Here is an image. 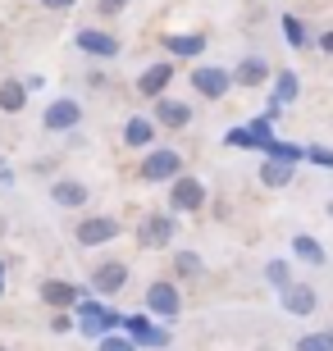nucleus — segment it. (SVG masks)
I'll list each match as a JSON object with an SVG mask.
<instances>
[{
    "instance_id": "obj_16",
    "label": "nucleus",
    "mask_w": 333,
    "mask_h": 351,
    "mask_svg": "<svg viewBox=\"0 0 333 351\" xmlns=\"http://www.w3.org/2000/svg\"><path fill=\"white\" fill-rule=\"evenodd\" d=\"M155 123L160 128H187L192 123V105L187 101H179V96H155Z\"/></svg>"
},
{
    "instance_id": "obj_31",
    "label": "nucleus",
    "mask_w": 333,
    "mask_h": 351,
    "mask_svg": "<svg viewBox=\"0 0 333 351\" xmlns=\"http://www.w3.org/2000/svg\"><path fill=\"white\" fill-rule=\"evenodd\" d=\"M306 160L320 169H333V151H324V146H306Z\"/></svg>"
},
{
    "instance_id": "obj_3",
    "label": "nucleus",
    "mask_w": 333,
    "mask_h": 351,
    "mask_svg": "<svg viewBox=\"0 0 333 351\" xmlns=\"http://www.w3.org/2000/svg\"><path fill=\"white\" fill-rule=\"evenodd\" d=\"M146 315H151V319H179V315H183V292H179V283L160 278V283L146 287Z\"/></svg>"
},
{
    "instance_id": "obj_17",
    "label": "nucleus",
    "mask_w": 333,
    "mask_h": 351,
    "mask_svg": "<svg viewBox=\"0 0 333 351\" xmlns=\"http://www.w3.org/2000/svg\"><path fill=\"white\" fill-rule=\"evenodd\" d=\"M87 182H82V178H55V187H51V201H55V206H60V210H82V206H87Z\"/></svg>"
},
{
    "instance_id": "obj_13",
    "label": "nucleus",
    "mask_w": 333,
    "mask_h": 351,
    "mask_svg": "<svg viewBox=\"0 0 333 351\" xmlns=\"http://www.w3.org/2000/svg\"><path fill=\"white\" fill-rule=\"evenodd\" d=\"M279 306L288 315H297V319H306V315H315L320 297H315V287H310V283H297V278H292V283L279 292Z\"/></svg>"
},
{
    "instance_id": "obj_30",
    "label": "nucleus",
    "mask_w": 333,
    "mask_h": 351,
    "mask_svg": "<svg viewBox=\"0 0 333 351\" xmlns=\"http://www.w3.org/2000/svg\"><path fill=\"white\" fill-rule=\"evenodd\" d=\"M51 333H60V338H65V333H73V315H69V311H55L51 315Z\"/></svg>"
},
{
    "instance_id": "obj_1",
    "label": "nucleus",
    "mask_w": 333,
    "mask_h": 351,
    "mask_svg": "<svg viewBox=\"0 0 333 351\" xmlns=\"http://www.w3.org/2000/svg\"><path fill=\"white\" fill-rule=\"evenodd\" d=\"M187 78H192V91L201 101H224L233 91V69L229 64H192Z\"/></svg>"
},
{
    "instance_id": "obj_26",
    "label": "nucleus",
    "mask_w": 333,
    "mask_h": 351,
    "mask_svg": "<svg viewBox=\"0 0 333 351\" xmlns=\"http://www.w3.org/2000/svg\"><path fill=\"white\" fill-rule=\"evenodd\" d=\"M292 351H333V328L329 333H301Z\"/></svg>"
},
{
    "instance_id": "obj_29",
    "label": "nucleus",
    "mask_w": 333,
    "mask_h": 351,
    "mask_svg": "<svg viewBox=\"0 0 333 351\" xmlns=\"http://www.w3.org/2000/svg\"><path fill=\"white\" fill-rule=\"evenodd\" d=\"M174 265H179V274H201V256H196V251H179V256H174Z\"/></svg>"
},
{
    "instance_id": "obj_4",
    "label": "nucleus",
    "mask_w": 333,
    "mask_h": 351,
    "mask_svg": "<svg viewBox=\"0 0 333 351\" xmlns=\"http://www.w3.org/2000/svg\"><path fill=\"white\" fill-rule=\"evenodd\" d=\"M78 123H82V101H73V96H60V101H51L41 110V128L46 132H78Z\"/></svg>"
},
{
    "instance_id": "obj_35",
    "label": "nucleus",
    "mask_w": 333,
    "mask_h": 351,
    "mask_svg": "<svg viewBox=\"0 0 333 351\" xmlns=\"http://www.w3.org/2000/svg\"><path fill=\"white\" fill-rule=\"evenodd\" d=\"M10 182H14V169L5 165V160H0V187H10Z\"/></svg>"
},
{
    "instance_id": "obj_9",
    "label": "nucleus",
    "mask_w": 333,
    "mask_h": 351,
    "mask_svg": "<svg viewBox=\"0 0 333 351\" xmlns=\"http://www.w3.org/2000/svg\"><path fill=\"white\" fill-rule=\"evenodd\" d=\"M119 333H128L137 347H151V351H165V347H169V328H155L146 311H141V315H124Z\"/></svg>"
},
{
    "instance_id": "obj_14",
    "label": "nucleus",
    "mask_w": 333,
    "mask_h": 351,
    "mask_svg": "<svg viewBox=\"0 0 333 351\" xmlns=\"http://www.w3.org/2000/svg\"><path fill=\"white\" fill-rule=\"evenodd\" d=\"M269 78H274V64L265 55H242L238 69H233V87H265Z\"/></svg>"
},
{
    "instance_id": "obj_5",
    "label": "nucleus",
    "mask_w": 333,
    "mask_h": 351,
    "mask_svg": "<svg viewBox=\"0 0 333 351\" xmlns=\"http://www.w3.org/2000/svg\"><path fill=\"white\" fill-rule=\"evenodd\" d=\"M73 46L82 55H91V60H119V37L115 32H105V27H78L73 32Z\"/></svg>"
},
{
    "instance_id": "obj_32",
    "label": "nucleus",
    "mask_w": 333,
    "mask_h": 351,
    "mask_svg": "<svg viewBox=\"0 0 333 351\" xmlns=\"http://www.w3.org/2000/svg\"><path fill=\"white\" fill-rule=\"evenodd\" d=\"M41 5H46V10H60V14H65V10H73L78 0H41Z\"/></svg>"
},
{
    "instance_id": "obj_34",
    "label": "nucleus",
    "mask_w": 333,
    "mask_h": 351,
    "mask_svg": "<svg viewBox=\"0 0 333 351\" xmlns=\"http://www.w3.org/2000/svg\"><path fill=\"white\" fill-rule=\"evenodd\" d=\"M315 46H320L324 55H333V27H329V32H320V41H315Z\"/></svg>"
},
{
    "instance_id": "obj_22",
    "label": "nucleus",
    "mask_w": 333,
    "mask_h": 351,
    "mask_svg": "<svg viewBox=\"0 0 333 351\" xmlns=\"http://www.w3.org/2000/svg\"><path fill=\"white\" fill-rule=\"evenodd\" d=\"M0 110H5V114H23V110H27L23 78H5V82H0Z\"/></svg>"
},
{
    "instance_id": "obj_33",
    "label": "nucleus",
    "mask_w": 333,
    "mask_h": 351,
    "mask_svg": "<svg viewBox=\"0 0 333 351\" xmlns=\"http://www.w3.org/2000/svg\"><path fill=\"white\" fill-rule=\"evenodd\" d=\"M128 5H133V0H101V10H105V14H115V10H128Z\"/></svg>"
},
{
    "instance_id": "obj_11",
    "label": "nucleus",
    "mask_w": 333,
    "mask_h": 351,
    "mask_svg": "<svg viewBox=\"0 0 333 351\" xmlns=\"http://www.w3.org/2000/svg\"><path fill=\"white\" fill-rule=\"evenodd\" d=\"M124 287H128V265L124 261H101L91 269V292L96 297H119Z\"/></svg>"
},
{
    "instance_id": "obj_10",
    "label": "nucleus",
    "mask_w": 333,
    "mask_h": 351,
    "mask_svg": "<svg viewBox=\"0 0 333 351\" xmlns=\"http://www.w3.org/2000/svg\"><path fill=\"white\" fill-rule=\"evenodd\" d=\"M297 96H301V78H297V69H274V96H269V105H265V119L274 123V119H279Z\"/></svg>"
},
{
    "instance_id": "obj_2",
    "label": "nucleus",
    "mask_w": 333,
    "mask_h": 351,
    "mask_svg": "<svg viewBox=\"0 0 333 351\" xmlns=\"http://www.w3.org/2000/svg\"><path fill=\"white\" fill-rule=\"evenodd\" d=\"M73 311H78V328H82L87 338H105V333H115V328L124 324V315L110 311V306H101L96 297H82Z\"/></svg>"
},
{
    "instance_id": "obj_28",
    "label": "nucleus",
    "mask_w": 333,
    "mask_h": 351,
    "mask_svg": "<svg viewBox=\"0 0 333 351\" xmlns=\"http://www.w3.org/2000/svg\"><path fill=\"white\" fill-rule=\"evenodd\" d=\"M224 142L238 146V151H260V142L251 137V128H229V132H224Z\"/></svg>"
},
{
    "instance_id": "obj_8",
    "label": "nucleus",
    "mask_w": 333,
    "mask_h": 351,
    "mask_svg": "<svg viewBox=\"0 0 333 351\" xmlns=\"http://www.w3.org/2000/svg\"><path fill=\"white\" fill-rule=\"evenodd\" d=\"M169 206L179 210V215H196L205 206V182L192 178V173H179V178L169 182Z\"/></svg>"
},
{
    "instance_id": "obj_27",
    "label": "nucleus",
    "mask_w": 333,
    "mask_h": 351,
    "mask_svg": "<svg viewBox=\"0 0 333 351\" xmlns=\"http://www.w3.org/2000/svg\"><path fill=\"white\" fill-rule=\"evenodd\" d=\"M96 351H137V342L128 333H105V338H96Z\"/></svg>"
},
{
    "instance_id": "obj_15",
    "label": "nucleus",
    "mask_w": 333,
    "mask_h": 351,
    "mask_svg": "<svg viewBox=\"0 0 333 351\" xmlns=\"http://www.w3.org/2000/svg\"><path fill=\"white\" fill-rule=\"evenodd\" d=\"M82 297H87V292L78 283H65V278H46V283H41V301H46L51 311H73Z\"/></svg>"
},
{
    "instance_id": "obj_19",
    "label": "nucleus",
    "mask_w": 333,
    "mask_h": 351,
    "mask_svg": "<svg viewBox=\"0 0 333 351\" xmlns=\"http://www.w3.org/2000/svg\"><path fill=\"white\" fill-rule=\"evenodd\" d=\"M165 51L179 60H201L205 55V32H165Z\"/></svg>"
},
{
    "instance_id": "obj_37",
    "label": "nucleus",
    "mask_w": 333,
    "mask_h": 351,
    "mask_svg": "<svg viewBox=\"0 0 333 351\" xmlns=\"http://www.w3.org/2000/svg\"><path fill=\"white\" fill-rule=\"evenodd\" d=\"M324 210H329V219H333V201H329V206H324Z\"/></svg>"
},
{
    "instance_id": "obj_36",
    "label": "nucleus",
    "mask_w": 333,
    "mask_h": 351,
    "mask_svg": "<svg viewBox=\"0 0 333 351\" xmlns=\"http://www.w3.org/2000/svg\"><path fill=\"white\" fill-rule=\"evenodd\" d=\"M0 292H5V265H0Z\"/></svg>"
},
{
    "instance_id": "obj_24",
    "label": "nucleus",
    "mask_w": 333,
    "mask_h": 351,
    "mask_svg": "<svg viewBox=\"0 0 333 351\" xmlns=\"http://www.w3.org/2000/svg\"><path fill=\"white\" fill-rule=\"evenodd\" d=\"M279 23H283V41H288L292 51H306V46H310V32H306V23H301L297 14H283Z\"/></svg>"
},
{
    "instance_id": "obj_38",
    "label": "nucleus",
    "mask_w": 333,
    "mask_h": 351,
    "mask_svg": "<svg viewBox=\"0 0 333 351\" xmlns=\"http://www.w3.org/2000/svg\"><path fill=\"white\" fill-rule=\"evenodd\" d=\"M0 351H5V347H0Z\"/></svg>"
},
{
    "instance_id": "obj_18",
    "label": "nucleus",
    "mask_w": 333,
    "mask_h": 351,
    "mask_svg": "<svg viewBox=\"0 0 333 351\" xmlns=\"http://www.w3.org/2000/svg\"><path fill=\"white\" fill-rule=\"evenodd\" d=\"M174 82V64L169 60H160V64L151 69H141V78H137V91L146 96V101H155V96H165V87Z\"/></svg>"
},
{
    "instance_id": "obj_6",
    "label": "nucleus",
    "mask_w": 333,
    "mask_h": 351,
    "mask_svg": "<svg viewBox=\"0 0 333 351\" xmlns=\"http://www.w3.org/2000/svg\"><path fill=\"white\" fill-rule=\"evenodd\" d=\"M78 247L91 251V247H105V242H115L119 237V219L115 215H82V223H78Z\"/></svg>"
},
{
    "instance_id": "obj_23",
    "label": "nucleus",
    "mask_w": 333,
    "mask_h": 351,
    "mask_svg": "<svg viewBox=\"0 0 333 351\" xmlns=\"http://www.w3.org/2000/svg\"><path fill=\"white\" fill-rule=\"evenodd\" d=\"M292 251H297V261H306V265H324V261H329L324 247H320V237H310V233H297L292 237Z\"/></svg>"
},
{
    "instance_id": "obj_25",
    "label": "nucleus",
    "mask_w": 333,
    "mask_h": 351,
    "mask_svg": "<svg viewBox=\"0 0 333 351\" xmlns=\"http://www.w3.org/2000/svg\"><path fill=\"white\" fill-rule=\"evenodd\" d=\"M265 283L274 287V292H283V287L292 283V265L288 261H265Z\"/></svg>"
},
{
    "instance_id": "obj_21",
    "label": "nucleus",
    "mask_w": 333,
    "mask_h": 351,
    "mask_svg": "<svg viewBox=\"0 0 333 351\" xmlns=\"http://www.w3.org/2000/svg\"><path fill=\"white\" fill-rule=\"evenodd\" d=\"M292 173H297V165H288V160H260V182H265L269 192H279V187H288L292 182Z\"/></svg>"
},
{
    "instance_id": "obj_20",
    "label": "nucleus",
    "mask_w": 333,
    "mask_h": 351,
    "mask_svg": "<svg viewBox=\"0 0 333 351\" xmlns=\"http://www.w3.org/2000/svg\"><path fill=\"white\" fill-rule=\"evenodd\" d=\"M124 146H133V151H146V146H155V119L133 114L128 123H124Z\"/></svg>"
},
{
    "instance_id": "obj_12",
    "label": "nucleus",
    "mask_w": 333,
    "mask_h": 351,
    "mask_svg": "<svg viewBox=\"0 0 333 351\" xmlns=\"http://www.w3.org/2000/svg\"><path fill=\"white\" fill-rule=\"evenodd\" d=\"M174 233H179V223H174V215H146L141 219V228H137V242L146 251H160V247H169L174 242Z\"/></svg>"
},
{
    "instance_id": "obj_7",
    "label": "nucleus",
    "mask_w": 333,
    "mask_h": 351,
    "mask_svg": "<svg viewBox=\"0 0 333 351\" xmlns=\"http://www.w3.org/2000/svg\"><path fill=\"white\" fill-rule=\"evenodd\" d=\"M183 173V156L174 146H155L151 156L141 160V178L146 182H174Z\"/></svg>"
}]
</instances>
